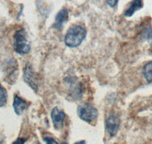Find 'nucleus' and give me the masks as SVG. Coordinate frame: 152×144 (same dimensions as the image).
<instances>
[{"label":"nucleus","instance_id":"nucleus-1","mask_svg":"<svg viewBox=\"0 0 152 144\" xmlns=\"http://www.w3.org/2000/svg\"><path fill=\"white\" fill-rule=\"evenodd\" d=\"M87 35V31L82 26L75 25L69 28L65 36V43L70 48H75L81 45Z\"/></svg>","mask_w":152,"mask_h":144},{"label":"nucleus","instance_id":"nucleus-2","mask_svg":"<svg viewBox=\"0 0 152 144\" xmlns=\"http://www.w3.org/2000/svg\"><path fill=\"white\" fill-rule=\"evenodd\" d=\"M14 50L20 55H26L31 50V45L24 29L16 31L14 36Z\"/></svg>","mask_w":152,"mask_h":144},{"label":"nucleus","instance_id":"nucleus-3","mask_svg":"<svg viewBox=\"0 0 152 144\" xmlns=\"http://www.w3.org/2000/svg\"><path fill=\"white\" fill-rule=\"evenodd\" d=\"M77 113L81 120L90 124L96 121L98 117V112L97 108L87 103H82L78 105Z\"/></svg>","mask_w":152,"mask_h":144},{"label":"nucleus","instance_id":"nucleus-4","mask_svg":"<svg viewBox=\"0 0 152 144\" xmlns=\"http://www.w3.org/2000/svg\"><path fill=\"white\" fill-rule=\"evenodd\" d=\"M24 81L31 87L32 89L34 91H37L38 89V81H39V78H38L37 75L33 71V69L30 67L29 65H27L24 69Z\"/></svg>","mask_w":152,"mask_h":144},{"label":"nucleus","instance_id":"nucleus-5","mask_svg":"<svg viewBox=\"0 0 152 144\" xmlns=\"http://www.w3.org/2000/svg\"><path fill=\"white\" fill-rule=\"evenodd\" d=\"M120 121L119 117L116 115H111L108 117V119L106 121V130L108 134L113 137L117 134L119 130Z\"/></svg>","mask_w":152,"mask_h":144},{"label":"nucleus","instance_id":"nucleus-6","mask_svg":"<svg viewBox=\"0 0 152 144\" xmlns=\"http://www.w3.org/2000/svg\"><path fill=\"white\" fill-rule=\"evenodd\" d=\"M51 119H52L55 128L59 129L63 125V122L66 119V114L64 112L59 110L57 107H55L51 113Z\"/></svg>","mask_w":152,"mask_h":144},{"label":"nucleus","instance_id":"nucleus-7","mask_svg":"<svg viewBox=\"0 0 152 144\" xmlns=\"http://www.w3.org/2000/svg\"><path fill=\"white\" fill-rule=\"evenodd\" d=\"M69 12L66 9H63L58 12L55 18V23L53 24V28L55 29L60 30L65 22L68 21Z\"/></svg>","mask_w":152,"mask_h":144},{"label":"nucleus","instance_id":"nucleus-8","mask_svg":"<svg viewBox=\"0 0 152 144\" xmlns=\"http://www.w3.org/2000/svg\"><path fill=\"white\" fill-rule=\"evenodd\" d=\"M13 107H14L15 112L18 115H21L24 112V111L28 107V103H27L22 98L19 97L15 95L13 102Z\"/></svg>","mask_w":152,"mask_h":144},{"label":"nucleus","instance_id":"nucleus-9","mask_svg":"<svg viewBox=\"0 0 152 144\" xmlns=\"http://www.w3.org/2000/svg\"><path fill=\"white\" fill-rule=\"evenodd\" d=\"M143 0H132L129 6L124 12L125 17H132L137 11L143 7Z\"/></svg>","mask_w":152,"mask_h":144},{"label":"nucleus","instance_id":"nucleus-10","mask_svg":"<svg viewBox=\"0 0 152 144\" xmlns=\"http://www.w3.org/2000/svg\"><path fill=\"white\" fill-rule=\"evenodd\" d=\"M143 75L148 83H152V61L148 62L143 68Z\"/></svg>","mask_w":152,"mask_h":144},{"label":"nucleus","instance_id":"nucleus-11","mask_svg":"<svg viewBox=\"0 0 152 144\" xmlns=\"http://www.w3.org/2000/svg\"><path fill=\"white\" fill-rule=\"evenodd\" d=\"M8 100V94L6 89L0 84V107L4 106Z\"/></svg>","mask_w":152,"mask_h":144},{"label":"nucleus","instance_id":"nucleus-12","mask_svg":"<svg viewBox=\"0 0 152 144\" xmlns=\"http://www.w3.org/2000/svg\"><path fill=\"white\" fill-rule=\"evenodd\" d=\"M106 1H107V3L108 4L111 8L116 7L118 4V2H119V0H106Z\"/></svg>","mask_w":152,"mask_h":144},{"label":"nucleus","instance_id":"nucleus-13","mask_svg":"<svg viewBox=\"0 0 152 144\" xmlns=\"http://www.w3.org/2000/svg\"><path fill=\"white\" fill-rule=\"evenodd\" d=\"M43 140H44V142L47 143H50V144H52V143H57L56 142V141L54 140L53 139L52 137H45V138H44V139H43Z\"/></svg>","mask_w":152,"mask_h":144},{"label":"nucleus","instance_id":"nucleus-14","mask_svg":"<svg viewBox=\"0 0 152 144\" xmlns=\"http://www.w3.org/2000/svg\"><path fill=\"white\" fill-rule=\"evenodd\" d=\"M149 53H150L151 55H152V43L151 44L150 49H149Z\"/></svg>","mask_w":152,"mask_h":144},{"label":"nucleus","instance_id":"nucleus-15","mask_svg":"<svg viewBox=\"0 0 152 144\" xmlns=\"http://www.w3.org/2000/svg\"><path fill=\"white\" fill-rule=\"evenodd\" d=\"M85 143V141H81V142H77V143Z\"/></svg>","mask_w":152,"mask_h":144}]
</instances>
